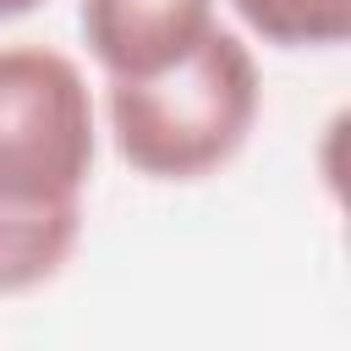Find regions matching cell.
I'll list each match as a JSON object with an SVG mask.
<instances>
[{
    "label": "cell",
    "instance_id": "cell-5",
    "mask_svg": "<svg viewBox=\"0 0 351 351\" xmlns=\"http://www.w3.org/2000/svg\"><path fill=\"white\" fill-rule=\"evenodd\" d=\"M274 49H335L351 38V0H230Z\"/></svg>",
    "mask_w": 351,
    "mask_h": 351
},
{
    "label": "cell",
    "instance_id": "cell-6",
    "mask_svg": "<svg viewBox=\"0 0 351 351\" xmlns=\"http://www.w3.org/2000/svg\"><path fill=\"white\" fill-rule=\"evenodd\" d=\"M33 5H44V0H0V22H11V16H27Z\"/></svg>",
    "mask_w": 351,
    "mask_h": 351
},
{
    "label": "cell",
    "instance_id": "cell-4",
    "mask_svg": "<svg viewBox=\"0 0 351 351\" xmlns=\"http://www.w3.org/2000/svg\"><path fill=\"white\" fill-rule=\"evenodd\" d=\"M82 208H0V296L49 285L77 252Z\"/></svg>",
    "mask_w": 351,
    "mask_h": 351
},
{
    "label": "cell",
    "instance_id": "cell-3",
    "mask_svg": "<svg viewBox=\"0 0 351 351\" xmlns=\"http://www.w3.org/2000/svg\"><path fill=\"white\" fill-rule=\"evenodd\" d=\"M77 22L104 77H148L214 27V0H82Z\"/></svg>",
    "mask_w": 351,
    "mask_h": 351
},
{
    "label": "cell",
    "instance_id": "cell-1",
    "mask_svg": "<svg viewBox=\"0 0 351 351\" xmlns=\"http://www.w3.org/2000/svg\"><path fill=\"white\" fill-rule=\"evenodd\" d=\"M263 88L252 49L219 22L148 77H110L104 115L115 154L148 181H203L230 165L258 121Z\"/></svg>",
    "mask_w": 351,
    "mask_h": 351
},
{
    "label": "cell",
    "instance_id": "cell-2",
    "mask_svg": "<svg viewBox=\"0 0 351 351\" xmlns=\"http://www.w3.org/2000/svg\"><path fill=\"white\" fill-rule=\"evenodd\" d=\"M99 154L88 77L49 44H0V208H82Z\"/></svg>",
    "mask_w": 351,
    "mask_h": 351
}]
</instances>
